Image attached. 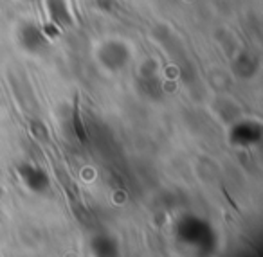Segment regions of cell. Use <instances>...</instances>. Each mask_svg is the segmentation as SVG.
<instances>
[{
	"mask_svg": "<svg viewBox=\"0 0 263 257\" xmlns=\"http://www.w3.org/2000/svg\"><path fill=\"white\" fill-rule=\"evenodd\" d=\"M74 131H76V135L80 137L81 142L87 141V137H85V128H83V123H81L80 110H78V106L74 108Z\"/></svg>",
	"mask_w": 263,
	"mask_h": 257,
	"instance_id": "obj_3",
	"label": "cell"
},
{
	"mask_svg": "<svg viewBox=\"0 0 263 257\" xmlns=\"http://www.w3.org/2000/svg\"><path fill=\"white\" fill-rule=\"evenodd\" d=\"M101 60L103 63L110 67V69H117V67H123L128 60V51L123 45L117 44H108L101 52Z\"/></svg>",
	"mask_w": 263,
	"mask_h": 257,
	"instance_id": "obj_1",
	"label": "cell"
},
{
	"mask_svg": "<svg viewBox=\"0 0 263 257\" xmlns=\"http://www.w3.org/2000/svg\"><path fill=\"white\" fill-rule=\"evenodd\" d=\"M22 44L26 45L29 51H38L42 45L45 44V38L42 36V33L34 27H24L22 31Z\"/></svg>",
	"mask_w": 263,
	"mask_h": 257,
	"instance_id": "obj_2",
	"label": "cell"
}]
</instances>
